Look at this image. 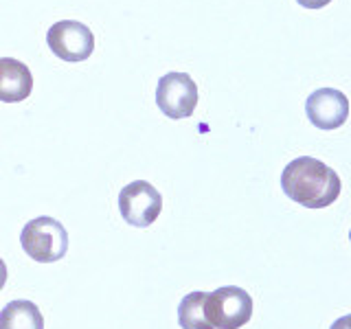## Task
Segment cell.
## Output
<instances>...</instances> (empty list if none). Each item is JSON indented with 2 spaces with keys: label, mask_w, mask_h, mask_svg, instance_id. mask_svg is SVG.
I'll use <instances>...</instances> for the list:
<instances>
[{
  "label": "cell",
  "mask_w": 351,
  "mask_h": 329,
  "mask_svg": "<svg viewBox=\"0 0 351 329\" xmlns=\"http://www.w3.org/2000/svg\"><path fill=\"white\" fill-rule=\"evenodd\" d=\"M281 189L290 200L305 208H325L338 200L343 182L323 160L299 156L281 171Z\"/></svg>",
  "instance_id": "1"
},
{
  "label": "cell",
  "mask_w": 351,
  "mask_h": 329,
  "mask_svg": "<svg viewBox=\"0 0 351 329\" xmlns=\"http://www.w3.org/2000/svg\"><path fill=\"white\" fill-rule=\"evenodd\" d=\"M20 246L31 259L40 263H53L69 252V233L55 217H36L25 224L20 233Z\"/></svg>",
  "instance_id": "2"
},
{
  "label": "cell",
  "mask_w": 351,
  "mask_h": 329,
  "mask_svg": "<svg viewBox=\"0 0 351 329\" xmlns=\"http://www.w3.org/2000/svg\"><path fill=\"white\" fill-rule=\"evenodd\" d=\"M204 316L217 329H239L252 316V296L237 285H224L206 294Z\"/></svg>",
  "instance_id": "3"
},
{
  "label": "cell",
  "mask_w": 351,
  "mask_h": 329,
  "mask_svg": "<svg viewBox=\"0 0 351 329\" xmlns=\"http://www.w3.org/2000/svg\"><path fill=\"white\" fill-rule=\"evenodd\" d=\"M162 211V197L158 189L145 180L125 184L119 193V213L130 226L147 228L158 219Z\"/></svg>",
  "instance_id": "4"
},
{
  "label": "cell",
  "mask_w": 351,
  "mask_h": 329,
  "mask_svg": "<svg viewBox=\"0 0 351 329\" xmlns=\"http://www.w3.org/2000/svg\"><path fill=\"white\" fill-rule=\"evenodd\" d=\"M156 106L167 119H186L197 106V84L186 73H167L156 86Z\"/></svg>",
  "instance_id": "5"
},
{
  "label": "cell",
  "mask_w": 351,
  "mask_h": 329,
  "mask_svg": "<svg viewBox=\"0 0 351 329\" xmlns=\"http://www.w3.org/2000/svg\"><path fill=\"white\" fill-rule=\"evenodd\" d=\"M49 49L64 62H84L95 51V33L77 20H60L47 33Z\"/></svg>",
  "instance_id": "6"
},
{
  "label": "cell",
  "mask_w": 351,
  "mask_h": 329,
  "mask_svg": "<svg viewBox=\"0 0 351 329\" xmlns=\"http://www.w3.org/2000/svg\"><path fill=\"white\" fill-rule=\"evenodd\" d=\"M305 114L318 130H338L349 119V99L336 88H318L307 97Z\"/></svg>",
  "instance_id": "7"
},
{
  "label": "cell",
  "mask_w": 351,
  "mask_h": 329,
  "mask_svg": "<svg viewBox=\"0 0 351 329\" xmlns=\"http://www.w3.org/2000/svg\"><path fill=\"white\" fill-rule=\"evenodd\" d=\"M33 90V75L29 66L14 58H0V101H25Z\"/></svg>",
  "instance_id": "8"
},
{
  "label": "cell",
  "mask_w": 351,
  "mask_h": 329,
  "mask_svg": "<svg viewBox=\"0 0 351 329\" xmlns=\"http://www.w3.org/2000/svg\"><path fill=\"white\" fill-rule=\"evenodd\" d=\"M0 329H44V316L33 301H11L0 312Z\"/></svg>",
  "instance_id": "9"
},
{
  "label": "cell",
  "mask_w": 351,
  "mask_h": 329,
  "mask_svg": "<svg viewBox=\"0 0 351 329\" xmlns=\"http://www.w3.org/2000/svg\"><path fill=\"white\" fill-rule=\"evenodd\" d=\"M206 292L186 294L178 305V323L182 329H213L204 316Z\"/></svg>",
  "instance_id": "10"
},
{
  "label": "cell",
  "mask_w": 351,
  "mask_h": 329,
  "mask_svg": "<svg viewBox=\"0 0 351 329\" xmlns=\"http://www.w3.org/2000/svg\"><path fill=\"white\" fill-rule=\"evenodd\" d=\"M296 3L305 9H321V7H327L332 0H296Z\"/></svg>",
  "instance_id": "11"
},
{
  "label": "cell",
  "mask_w": 351,
  "mask_h": 329,
  "mask_svg": "<svg viewBox=\"0 0 351 329\" xmlns=\"http://www.w3.org/2000/svg\"><path fill=\"white\" fill-rule=\"evenodd\" d=\"M5 283H7V263L0 259V290L5 288Z\"/></svg>",
  "instance_id": "12"
},
{
  "label": "cell",
  "mask_w": 351,
  "mask_h": 329,
  "mask_svg": "<svg viewBox=\"0 0 351 329\" xmlns=\"http://www.w3.org/2000/svg\"><path fill=\"white\" fill-rule=\"evenodd\" d=\"M349 325V318H340L336 325H332V329H345Z\"/></svg>",
  "instance_id": "13"
}]
</instances>
